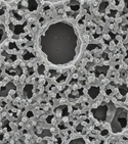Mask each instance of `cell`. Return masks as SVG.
Wrapping results in <instances>:
<instances>
[{"label": "cell", "instance_id": "obj_1", "mask_svg": "<svg viewBox=\"0 0 128 144\" xmlns=\"http://www.w3.org/2000/svg\"><path fill=\"white\" fill-rule=\"evenodd\" d=\"M78 30L68 21H56L45 27L38 38V47L47 62L67 66L76 60L81 51Z\"/></svg>", "mask_w": 128, "mask_h": 144}, {"label": "cell", "instance_id": "obj_2", "mask_svg": "<svg viewBox=\"0 0 128 144\" xmlns=\"http://www.w3.org/2000/svg\"><path fill=\"white\" fill-rule=\"evenodd\" d=\"M111 131L114 134L123 132L128 127V109L125 107H115L113 116L110 120Z\"/></svg>", "mask_w": 128, "mask_h": 144}, {"label": "cell", "instance_id": "obj_3", "mask_svg": "<svg viewBox=\"0 0 128 144\" xmlns=\"http://www.w3.org/2000/svg\"><path fill=\"white\" fill-rule=\"evenodd\" d=\"M115 110V106L112 102L102 103L100 106L91 108L92 117L101 123H109Z\"/></svg>", "mask_w": 128, "mask_h": 144}, {"label": "cell", "instance_id": "obj_4", "mask_svg": "<svg viewBox=\"0 0 128 144\" xmlns=\"http://www.w3.org/2000/svg\"><path fill=\"white\" fill-rule=\"evenodd\" d=\"M100 93H101V88L99 86H91L88 89V95L91 99H95L100 95Z\"/></svg>", "mask_w": 128, "mask_h": 144}, {"label": "cell", "instance_id": "obj_5", "mask_svg": "<svg viewBox=\"0 0 128 144\" xmlns=\"http://www.w3.org/2000/svg\"><path fill=\"white\" fill-rule=\"evenodd\" d=\"M24 95L27 98H31L33 95V85L31 84H27L24 88Z\"/></svg>", "mask_w": 128, "mask_h": 144}, {"label": "cell", "instance_id": "obj_6", "mask_svg": "<svg viewBox=\"0 0 128 144\" xmlns=\"http://www.w3.org/2000/svg\"><path fill=\"white\" fill-rule=\"evenodd\" d=\"M27 7L30 11H35L38 7V2L36 0H27Z\"/></svg>", "mask_w": 128, "mask_h": 144}, {"label": "cell", "instance_id": "obj_7", "mask_svg": "<svg viewBox=\"0 0 128 144\" xmlns=\"http://www.w3.org/2000/svg\"><path fill=\"white\" fill-rule=\"evenodd\" d=\"M6 39V29L4 25L0 24V44H2Z\"/></svg>", "mask_w": 128, "mask_h": 144}, {"label": "cell", "instance_id": "obj_8", "mask_svg": "<svg viewBox=\"0 0 128 144\" xmlns=\"http://www.w3.org/2000/svg\"><path fill=\"white\" fill-rule=\"evenodd\" d=\"M70 5V8L72 10H75V11H78L79 8H80V3L77 1V0H72V1L69 3Z\"/></svg>", "mask_w": 128, "mask_h": 144}, {"label": "cell", "instance_id": "obj_9", "mask_svg": "<svg viewBox=\"0 0 128 144\" xmlns=\"http://www.w3.org/2000/svg\"><path fill=\"white\" fill-rule=\"evenodd\" d=\"M108 5H109L108 1H103V2H102L101 5H100V11H101V12H103L104 9H106L107 7H108Z\"/></svg>", "mask_w": 128, "mask_h": 144}, {"label": "cell", "instance_id": "obj_10", "mask_svg": "<svg viewBox=\"0 0 128 144\" xmlns=\"http://www.w3.org/2000/svg\"><path fill=\"white\" fill-rule=\"evenodd\" d=\"M70 143L71 144H73V143H85V140L83 139V138H76V139H73V140H71L70 141Z\"/></svg>", "mask_w": 128, "mask_h": 144}, {"label": "cell", "instance_id": "obj_11", "mask_svg": "<svg viewBox=\"0 0 128 144\" xmlns=\"http://www.w3.org/2000/svg\"><path fill=\"white\" fill-rule=\"evenodd\" d=\"M44 71H45V66H44V64H39L38 73H39L40 75H43V74H44Z\"/></svg>", "mask_w": 128, "mask_h": 144}, {"label": "cell", "instance_id": "obj_12", "mask_svg": "<svg viewBox=\"0 0 128 144\" xmlns=\"http://www.w3.org/2000/svg\"><path fill=\"white\" fill-rule=\"evenodd\" d=\"M120 93L125 95L127 93V87L126 86H122V87H120Z\"/></svg>", "mask_w": 128, "mask_h": 144}, {"label": "cell", "instance_id": "obj_13", "mask_svg": "<svg viewBox=\"0 0 128 144\" xmlns=\"http://www.w3.org/2000/svg\"><path fill=\"white\" fill-rule=\"evenodd\" d=\"M101 135L102 136V137H108V136H109V130H107V129H104V130H102V131Z\"/></svg>", "mask_w": 128, "mask_h": 144}, {"label": "cell", "instance_id": "obj_14", "mask_svg": "<svg viewBox=\"0 0 128 144\" xmlns=\"http://www.w3.org/2000/svg\"><path fill=\"white\" fill-rule=\"evenodd\" d=\"M67 76H68V75H67V73H66V74H64L61 78H58V79H57V82H58V83H62V82H63V81L67 78Z\"/></svg>", "mask_w": 128, "mask_h": 144}, {"label": "cell", "instance_id": "obj_15", "mask_svg": "<svg viewBox=\"0 0 128 144\" xmlns=\"http://www.w3.org/2000/svg\"><path fill=\"white\" fill-rule=\"evenodd\" d=\"M44 1H48V2H58V1H62V0H44Z\"/></svg>", "mask_w": 128, "mask_h": 144}, {"label": "cell", "instance_id": "obj_16", "mask_svg": "<svg viewBox=\"0 0 128 144\" xmlns=\"http://www.w3.org/2000/svg\"><path fill=\"white\" fill-rule=\"evenodd\" d=\"M111 92H112V91H111V89H110V88H108V89L106 88V93H107L108 95H110V94H111Z\"/></svg>", "mask_w": 128, "mask_h": 144}, {"label": "cell", "instance_id": "obj_17", "mask_svg": "<svg viewBox=\"0 0 128 144\" xmlns=\"http://www.w3.org/2000/svg\"><path fill=\"white\" fill-rule=\"evenodd\" d=\"M3 14H4V9H0V17H1V16H3Z\"/></svg>", "mask_w": 128, "mask_h": 144}, {"label": "cell", "instance_id": "obj_18", "mask_svg": "<svg viewBox=\"0 0 128 144\" xmlns=\"http://www.w3.org/2000/svg\"><path fill=\"white\" fill-rule=\"evenodd\" d=\"M33 116V113H32V111H29L28 112V118H31Z\"/></svg>", "mask_w": 128, "mask_h": 144}]
</instances>
